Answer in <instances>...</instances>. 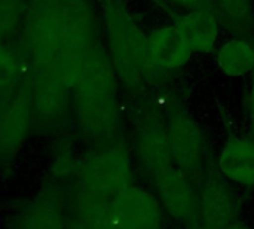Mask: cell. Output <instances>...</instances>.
<instances>
[{
    "label": "cell",
    "mask_w": 254,
    "mask_h": 229,
    "mask_svg": "<svg viewBox=\"0 0 254 229\" xmlns=\"http://www.w3.org/2000/svg\"><path fill=\"white\" fill-rule=\"evenodd\" d=\"M116 77L107 51L97 40L71 89L79 127L92 140L107 139L116 130L119 119Z\"/></svg>",
    "instance_id": "cell-1"
},
{
    "label": "cell",
    "mask_w": 254,
    "mask_h": 229,
    "mask_svg": "<svg viewBox=\"0 0 254 229\" xmlns=\"http://www.w3.org/2000/svg\"><path fill=\"white\" fill-rule=\"evenodd\" d=\"M107 54L116 76L128 88L140 86L152 66L147 36L122 0H103Z\"/></svg>",
    "instance_id": "cell-2"
},
{
    "label": "cell",
    "mask_w": 254,
    "mask_h": 229,
    "mask_svg": "<svg viewBox=\"0 0 254 229\" xmlns=\"http://www.w3.org/2000/svg\"><path fill=\"white\" fill-rule=\"evenodd\" d=\"M97 42V21L88 0H63L57 69L71 91Z\"/></svg>",
    "instance_id": "cell-3"
},
{
    "label": "cell",
    "mask_w": 254,
    "mask_h": 229,
    "mask_svg": "<svg viewBox=\"0 0 254 229\" xmlns=\"http://www.w3.org/2000/svg\"><path fill=\"white\" fill-rule=\"evenodd\" d=\"M77 189L113 198L134 185L132 164L127 148L121 143L101 148L79 162Z\"/></svg>",
    "instance_id": "cell-4"
},
{
    "label": "cell",
    "mask_w": 254,
    "mask_h": 229,
    "mask_svg": "<svg viewBox=\"0 0 254 229\" xmlns=\"http://www.w3.org/2000/svg\"><path fill=\"white\" fill-rule=\"evenodd\" d=\"M61 1L63 0H28L24 22L31 67L57 69Z\"/></svg>",
    "instance_id": "cell-5"
},
{
    "label": "cell",
    "mask_w": 254,
    "mask_h": 229,
    "mask_svg": "<svg viewBox=\"0 0 254 229\" xmlns=\"http://www.w3.org/2000/svg\"><path fill=\"white\" fill-rule=\"evenodd\" d=\"M31 118V86L28 77H22L0 97V162H9L19 153Z\"/></svg>",
    "instance_id": "cell-6"
},
{
    "label": "cell",
    "mask_w": 254,
    "mask_h": 229,
    "mask_svg": "<svg viewBox=\"0 0 254 229\" xmlns=\"http://www.w3.org/2000/svg\"><path fill=\"white\" fill-rule=\"evenodd\" d=\"M171 159L186 177L199 174L204 155V136L199 124L185 110H176L167 125Z\"/></svg>",
    "instance_id": "cell-7"
},
{
    "label": "cell",
    "mask_w": 254,
    "mask_h": 229,
    "mask_svg": "<svg viewBox=\"0 0 254 229\" xmlns=\"http://www.w3.org/2000/svg\"><path fill=\"white\" fill-rule=\"evenodd\" d=\"M28 80L34 116L45 125L60 122L68 110L70 89L58 70L31 67Z\"/></svg>",
    "instance_id": "cell-8"
},
{
    "label": "cell",
    "mask_w": 254,
    "mask_h": 229,
    "mask_svg": "<svg viewBox=\"0 0 254 229\" xmlns=\"http://www.w3.org/2000/svg\"><path fill=\"white\" fill-rule=\"evenodd\" d=\"M119 229H161V207L146 189L131 185L112 198Z\"/></svg>",
    "instance_id": "cell-9"
},
{
    "label": "cell",
    "mask_w": 254,
    "mask_h": 229,
    "mask_svg": "<svg viewBox=\"0 0 254 229\" xmlns=\"http://www.w3.org/2000/svg\"><path fill=\"white\" fill-rule=\"evenodd\" d=\"M12 229H67L61 191L51 185L25 201L12 218Z\"/></svg>",
    "instance_id": "cell-10"
},
{
    "label": "cell",
    "mask_w": 254,
    "mask_h": 229,
    "mask_svg": "<svg viewBox=\"0 0 254 229\" xmlns=\"http://www.w3.org/2000/svg\"><path fill=\"white\" fill-rule=\"evenodd\" d=\"M137 151L144 168L158 177L173 168L167 127L156 115H146L137 127Z\"/></svg>",
    "instance_id": "cell-11"
},
{
    "label": "cell",
    "mask_w": 254,
    "mask_h": 229,
    "mask_svg": "<svg viewBox=\"0 0 254 229\" xmlns=\"http://www.w3.org/2000/svg\"><path fill=\"white\" fill-rule=\"evenodd\" d=\"M202 222L208 229H222L235 222L238 201L229 185L219 177H210L199 197Z\"/></svg>",
    "instance_id": "cell-12"
},
{
    "label": "cell",
    "mask_w": 254,
    "mask_h": 229,
    "mask_svg": "<svg viewBox=\"0 0 254 229\" xmlns=\"http://www.w3.org/2000/svg\"><path fill=\"white\" fill-rule=\"evenodd\" d=\"M155 185L165 210L177 221H189L198 209L190 179L180 170L171 168L164 174L155 177Z\"/></svg>",
    "instance_id": "cell-13"
},
{
    "label": "cell",
    "mask_w": 254,
    "mask_h": 229,
    "mask_svg": "<svg viewBox=\"0 0 254 229\" xmlns=\"http://www.w3.org/2000/svg\"><path fill=\"white\" fill-rule=\"evenodd\" d=\"M67 229H119L112 210V198L77 189L67 218Z\"/></svg>",
    "instance_id": "cell-14"
},
{
    "label": "cell",
    "mask_w": 254,
    "mask_h": 229,
    "mask_svg": "<svg viewBox=\"0 0 254 229\" xmlns=\"http://www.w3.org/2000/svg\"><path fill=\"white\" fill-rule=\"evenodd\" d=\"M219 168L228 180L241 186L254 188L253 139L231 137L220 152Z\"/></svg>",
    "instance_id": "cell-15"
},
{
    "label": "cell",
    "mask_w": 254,
    "mask_h": 229,
    "mask_svg": "<svg viewBox=\"0 0 254 229\" xmlns=\"http://www.w3.org/2000/svg\"><path fill=\"white\" fill-rule=\"evenodd\" d=\"M152 66L161 69H180L190 55L192 49L176 27H162L147 37Z\"/></svg>",
    "instance_id": "cell-16"
},
{
    "label": "cell",
    "mask_w": 254,
    "mask_h": 229,
    "mask_svg": "<svg viewBox=\"0 0 254 229\" xmlns=\"http://www.w3.org/2000/svg\"><path fill=\"white\" fill-rule=\"evenodd\" d=\"M192 51L211 52L219 39V21L210 9H193L174 25Z\"/></svg>",
    "instance_id": "cell-17"
},
{
    "label": "cell",
    "mask_w": 254,
    "mask_h": 229,
    "mask_svg": "<svg viewBox=\"0 0 254 229\" xmlns=\"http://www.w3.org/2000/svg\"><path fill=\"white\" fill-rule=\"evenodd\" d=\"M217 64L231 77L244 76L254 69V48L243 39L229 40L217 51Z\"/></svg>",
    "instance_id": "cell-18"
},
{
    "label": "cell",
    "mask_w": 254,
    "mask_h": 229,
    "mask_svg": "<svg viewBox=\"0 0 254 229\" xmlns=\"http://www.w3.org/2000/svg\"><path fill=\"white\" fill-rule=\"evenodd\" d=\"M213 6L237 30H249L253 24V0H213Z\"/></svg>",
    "instance_id": "cell-19"
},
{
    "label": "cell",
    "mask_w": 254,
    "mask_h": 229,
    "mask_svg": "<svg viewBox=\"0 0 254 229\" xmlns=\"http://www.w3.org/2000/svg\"><path fill=\"white\" fill-rule=\"evenodd\" d=\"M22 79L19 57L3 42H0V92L15 86Z\"/></svg>",
    "instance_id": "cell-20"
},
{
    "label": "cell",
    "mask_w": 254,
    "mask_h": 229,
    "mask_svg": "<svg viewBox=\"0 0 254 229\" xmlns=\"http://www.w3.org/2000/svg\"><path fill=\"white\" fill-rule=\"evenodd\" d=\"M28 0H0V42L16 30L25 16Z\"/></svg>",
    "instance_id": "cell-21"
},
{
    "label": "cell",
    "mask_w": 254,
    "mask_h": 229,
    "mask_svg": "<svg viewBox=\"0 0 254 229\" xmlns=\"http://www.w3.org/2000/svg\"><path fill=\"white\" fill-rule=\"evenodd\" d=\"M174 1L193 9H208V6H213V0H174Z\"/></svg>",
    "instance_id": "cell-22"
},
{
    "label": "cell",
    "mask_w": 254,
    "mask_h": 229,
    "mask_svg": "<svg viewBox=\"0 0 254 229\" xmlns=\"http://www.w3.org/2000/svg\"><path fill=\"white\" fill-rule=\"evenodd\" d=\"M249 115H250V122H252L254 133V75L253 80H252V86H250V95H249Z\"/></svg>",
    "instance_id": "cell-23"
},
{
    "label": "cell",
    "mask_w": 254,
    "mask_h": 229,
    "mask_svg": "<svg viewBox=\"0 0 254 229\" xmlns=\"http://www.w3.org/2000/svg\"><path fill=\"white\" fill-rule=\"evenodd\" d=\"M222 229H252L249 228V227H244V225H240V224H231V225H228V227H225V228Z\"/></svg>",
    "instance_id": "cell-24"
}]
</instances>
